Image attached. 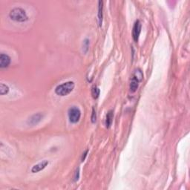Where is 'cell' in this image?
Wrapping results in <instances>:
<instances>
[{
    "label": "cell",
    "mask_w": 190,
    "mask_h": 190,
    "mask_svg": "<svg viewBox=\"0 0 190 190\" xmlns=\"http://www.w3.org/2000/svg\"><path fill=\"white\" fill-rule=\"evenodd\" d=\"M74 86H75V85H74V82H66V83H64L61 84V85H59L56 88V89H55V92L59 96H66V95L70 94L74 90Z\"/></svg>",
    "instance_id": "1"
},
{
    "label": "cell",
    "mask_w": 190,
    "mask_h": 190,
    "mask_svg": "<svg viewBox=\"0 0 190 190\" xmlns=\"http://www.w3.org/2000/svg\"><path fill=\"white\" fill-rule=\"evenodd\" d=\"M9 16L11 19L19 22H26L28 19V17L27 14H26V11H24L23 9H22V8H20V7L13 8L10 12Z\"/></svg>",
    "instance_id": "2"
},
{
    "label": "cell",
    "mask_w": 190,
    "mask_h": 190,
    "mask_svg": "<svg viewBox=\"0 0 190 190\" xmlns=\"http://www.w3.org/2000/svg\"><path fill=\"white\" fill-rule=\"evenodd\" d=\"M81 117V111L77 107H71L68 110V118L69 121L72 123H77Z\"/></svg>",
    "instance_id": "3"
},
{
    "label": "cell",
    "mask_w": 190,
    "mask_h": 190,
    "mask_svg": "<svg viewBox=\"0 0 190 190\" xmlns=\"http://www.w3.org/2000/svg\"><path fill=\"white\" fill-rule=\"evenodd\" d=\"M140 32H141V23L139 20H137L134 23V26L133 27V31H132V36H133V39L136 42L138 41Z\"/></svg>",
    "instance_id": "4"
},
{
    "label": "cell",
    "mask_w": 190,
    "mask_h": 190,
    "mask_svg": "<svg viewBox=\"0 0 190 190\" xmlns=\"http://www.w3.org/2000/svg\"><path fill=\"white\" fill-rule=\"evenodd\" d=\"M48 165V160H43L40 163H37V164L34 165L33 168L31 169V172L33 173H37V172L42 171V169L45 168Z\"/></svg>",
    "instance_id": "5"
},
{
    "label": "cell",
    "mask_w": 190,
    "mask_h": 190,
    "mask_svg": "<svg viewBox=\"0 0 190 190\" xmlns=\"http://www.w3.org/2000/svg\"><path fill=\"white\" fill-rule=\"evenodd\" d=\"M11 63V58L10 56L7 54H2L0 55V67L1 68H7Z\"/></svg>",
    "instance_id": "6"
},
{
    "label": "cell",
    "mask_w": 190,
    "mask_h": 190,
    "mask_svg": "<svg viewBox=\"0 0 190 190\" xmlns=\"http://www.w3.org/2000/svg\"><path fill=\"white\" fill-rule=\"evenodd\" d=\"M43 117V115L42 114H40V113H38V114H34V115H33L29 120V123L31 125H36L39 122L41 121V120L42 119Z\"/></svg>",
    "instance_id": "7"
},
{
    "label": "cell",
    "mask_w": 190,
    "mask_h": 190,
    "mask_svg": "<svg viewBox=\"0 0 190 190\" xmlns=\"http://www.w3.org/2000/svg\"><path fill=\"white\" fill-rule=\"evenodd\" d=\"M139 80L135 77H133L132 78V80H131V83H130V91L132 92H135L137 89L138 88V84H139Z\"/></svg>",
    "instance_id": "8"
},
{
    "label": "cell",
    "mask_w": 190,
    "mask_h": 190,
    "mask_svg": "<svg viewBox=\"0 0 190 190\" xmlns=\"http://www.w3.org/2000/svg\"><path fill=\"white\" fill-rule=\"evenodd\" d=\"M113 111H109L108 114L106 115V120H105V126H106L107 128H109L111 125L113 121Z\"/></svg>",
    "instance_id": "9"
},
{
    "label": "cell",
    "mask_w": 190,
    "mask_h": 190,
    "mask_svg": "<svg viewBox=\"0 0 190 190\" xmlns=\"http://www.w3.org/2000/svg\"><path fill=\"white\" fill-rule=\"evenodd\" d=\"M99 3V7H98V19H99V26H102V22H103V2L100 1Z\"/></svg>",
    "instance_id": "10"
},
{
    "label": "cell",
    "mask_w": 190,
    "mask_h": 190,
    "mask_svg": "<svg viewBox=\"0 0 190 190\" xmlns=\"http://www.w3.org/2000/svg\"><path fill=\"white\" fill-rule=\"evenodd\" d=\"M8 91H9V88L7 85L3 83L0 85V94H1V95H5V94H7Z\"/></svg>",
    "instance_id": "11"
},
{
    "label": "cell",
    "mask_w": 190,
    "mask_h": 190,
    "mask_svg": "<svg viewBox=\"0 0 190 190\" xmlns=\"http://www.w3.org/2000/svg\"><path fill=\"white\" fill-rule=\"evenodd\" d=\"M91 94H92V97L94 99L98 98V97L100 95V89H98L97 86H94L92 88V90H91Z\"/></svg>",
    "instance_id": "12"
},
{
    "label": "cell",
    "mask_w": 190,
    "mask_h": 190,
    "mask_svg": "<svg viewBox=\"0 0 190 190\" xmlns=\"http://www.w3.org/2000/svg\"><path fill=\"white\" fill-rule=\"evenodd\" d=\"M89 40H85L83 42V48L84 52L86 53L88 51V49H89Z\"/></svg>",
    "instance_id": "13"
},
{
    "label": "cell",
    "mask_w": 190,
    "mask_h": 190,
    "mask_svg": "<svg viewBox=\"0 0 190 190\" xmlns=\"http://www.w3.org/2000/svg\"><path fill=\"white\" fill-rule=\"evenodd\" d=\"M97 119V116H96V111H94V109H93L92 111V116H91V121L92 123H95Z\"/></svg>",
    "instance_id": "14"
},
{
    "label": "cell",
    "mask_w": 190,
    "mask_h": 190,
    "mask_svg": "<svg viewBox=\"0 0 190 190\" xmlns=\"http://www.w3.org/2000/svg\"><path fill=\"white\" fill-rule=\"evenodd\" d=\"M75 178V181H77L79 179V169L76 171V177H74Z\"/></svg>",
    "instance_id": "15"
},
{
    "label": "cell",
    "mask_w": 190,
    "mask_h": 190,
    "mask_svg": "<svg viewBox=\"0 0 190 190\" xmlns=\"http://www.w3.org/2000/svg\"><path fill=\"white\" fill-rule=\"evenodd\" d=\"M87 153H88V151H85V153H84L83 155V157H82V161H84L85 157H86V155H87Z\"/></svg>",
    "instance_id": "16"
}]
</instances>
